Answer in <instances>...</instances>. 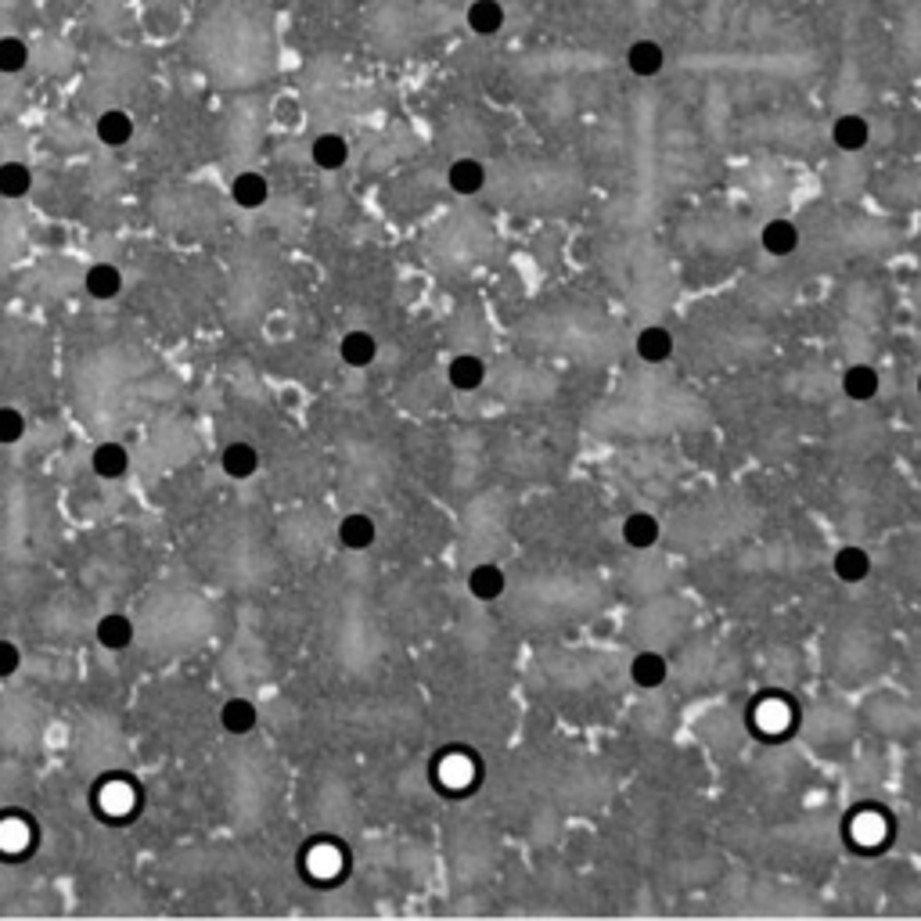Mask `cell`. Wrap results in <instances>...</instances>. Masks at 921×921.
Segmentation results:
<instances>
[{
  "mask_svg": "<svg viewBox=\"0 0 921 921\" xmlns=\"http://www.w3.org/2000/svg\"><path fill=\"white\" fill-rule=\"evenodd\" d=\"M90 472L105 479V483H116V479H126L130 472V450L116 439H105L98 447L90 450Z\"/></svg>",
  "mask_w": 921,
  "mask_h": 921,
  "instance_id": "1",
  "label": "cell"
},
{
  "mask_svg": "<svg viewBox=\"0 0 921 921\" xmlns=\"http://www.w3.org/2000/svg\"><path fill=\"white\" fill-rule=\"evenodd\" d=\"M619 537H623V544L630 551H648V547L659 544L662 522L655 519L652 511H630L623 519V526H619Z\"/></svg>",
  "mask_w": 921,
  "mask_h": 921,
  "instance_id": "2",
  "label": "cell"
},
{
  "mask_svg": "<svg viewBox=\"0 0 921 921\" xmlns=\"http://www.w3.org/2000/svg\"><path fill=\"white\" fill-rule=\"evenodd\" d=\"M760 245L767 256H774V260H785V256H792V252L799 249V227L792 224V220H785V216H774V220H767L760 231Z\"/></svg>",
  "mask_w": 921,
  "mask_h": 921,
  "instance_id": "3",
  "label": "cell"
},
{
  "mask_svg": "<svg viewBox=\"0 0 921 921\" xmlns=\"http://www.w3.org/2000/svg\"><path fill=\"white\" fill-rule=\"evenodd\" d=\"M868 141H871V126H868V119L857 116V112H846V116H839L832 123V144L839 152L857 155L868 148Z\"/></svg>",
  "mask_w": 921,
  "mask_h": 921,
  "instance_id": "4",
  "label": "cell"
},
{
  "mask_svg": "<svg viewBox=\"0 0 921 921\" xmlns=\"http://www.w3.org/2000/svg\"><path fill=\"white\" fill-rule=\"evenodd\" d=\"M447 382L457 393H475L486 385V360L475 353H457L447 364Z\"/></svg>",
  "mask_w": 921,
  "mask_h": 921,
  "instance_id": "5",
  "label": "cell"
},
{
  "mask_svg": "<svg viewBox=\"0 0 921 921\" xmlns=\"http://www.w3.org/2000/svg\"><path fill=\"white\" fill-rule=\"evenodd\" d=\"M94 641L105 648V652H126L134 644V623L123 612H105V616L94 623Z\"/></svg>",
  "mask_w": 921,
  "mask_h": 921,
  "instance_id": "6",
  "label": "cell"
},
{
  "mask_svg": "<svg viewBox=\"0 0 921 921\" xmlns=\"http://www.w3.org/2000/svg\"><path fill=\"white\" fill-rule=\"evenodd\" d=\"M256 724H260V709H256V702H252V698L234 695V698H227L224 706H220V727H224L227 734H234V738L252 734V731H256Z\"/></svg>",
  "mask_w": 921,
  "mask_h": 921,
  "instance_id": "7",
  "label": "cell"
},
{
  "mask_svg": "<svg viewBox=\"0 0 921 921\" xmlns=\"http://www.w3.org/2000/svg\"><path fill=\"white\" fill-rule=\"evenodd\" d=\"M83 288H87L90 299L98 303H112V299L123 292V274H119L116 263H90L87 274H83Z\"/></svg>",
  "mask_w": 921,
  "mask_h": 921,
  "instance_id": "8",
  "label": "cell"
},
{
  "mask_svg": "<svg viewBox=\"0 0 921 921\" xmlns=\"http://www.w3.org/2000/svg\"><path fill=\"white\" fill-rule=\"evenodd\" d=\"M220 468H224L227 479L245 483V479H252V475L260 472V450L252 447V443H245V439L227 443L224 454H220Z\"/></svg>",
  "mask_w": 921,
  "mask_h": 921,
  "instance_id": "9",
  "label": "cell"
},
{
  "mask_svg": "<svg viewBox=\"0 0 921 921\" xmlns=\"http://www.w3.org/2000/svg\"><path fill=\"white\" fill-rule=\"evenodd\" d=\"M637 357L644 360V364H666V360L673 357V349H677V342H673L670 328H662V324H648V328L637 331Z\"/></svg>",
  "mask_w": 921,
  "mask_h": 921,
  "instance_id": "10",
  "label": "cell"
},
{
  "mask_svg": "<svg viewBox=\"0 0 921 921\" xmlns=\"http://www.w3.org/2000/svg\"><path fill=\"white\" fill-rule=\"evenodd\" d=\"M832 573L839 576L842 583L857 587V583H864L871 576V555L864 551V547H857V544L839 547V551H835V558H832Z\"/></svg>",
  "mask_w": 921,
  "mask_h": 921,
  "instance_id": "11",
  "label": "cell"
},
{
  "mask_svg": "<svg viewBox=\"0 0 921 921\" xmlns=\"http://www.w3.org/2000/svg\"><path fill=\"white\" fill-rule=\"evenodd\" d=\"M666 677H670V662H666V655L637 652L634 659H630V680H634L637 688L655 691V688L666 684Z\"/></svg>",
  "mask_w": 921,
  "mask_h": 921,
  "instance_id": "12",
  "label": "cell"
},
{
  "mask_svg": "<svg viewBox=\"0 0 921 921\" xmlns=\"http://www.w3.org/2000/svg\"><path fill=\"white\" fill-rule=\"evenodd\" d=\"M882 389V378L871 364H850L842 371V393L853 403H871Z\"/></svg>",
  "mask_w": 921,
  "mask_h": 921,
  "instance_id": "13",
  "label": "cell"
},
{
  "mask_svg": "<svg viewBox=\"0 0 921 921\" xmlns=\"http://www.w3.org/2000/svg\"><path fill=\"white\" fill-rule=\"evenodd\" d=\"M375 540H378V526L364 511H349L346 519L339 522V544L346 551H367Z\"/></svg>",
  "mask_w": 921,
  "mask_h": 921,
  "instance_id": "14",
  "label": "cell"
},
{
  "mask_svg": "<svg viewBox=\"0 0 921 921\" xmlns=\"http://www.w3.org/2000/svg\"><path fill=\"white\" fill-rule=\"evenodd\" d=\"M447 184L454 195H479L486 188V166L479 159H454L447 166Z\"/></svg>",
  "mask_w": 921,
  "mask_h": 921,
  "instance_id": "15",
  "label": "cell"
},
{
  "mask_svg": "<svg viewBox=\"0 0 921 921\" xmlns=\"http://www.w3.org/2000/svg\"><path fill=\"white\" fill-rule=\"evenodd\" d=\"M339 357L346 367H371L378 360V339L371 335V331H346L339 342Z\"/></svg>",
  "mask_w": 921,
  "mask_h": 921,
  "instance_id": "16",
  "label": "cell"
},
{
  "mask_svg": "<svg viewBox=\"0 0 921 921\" xmlns=\"http://www.w3.org/2000/svg\"><path fill=\"white\" fill-rule=\"evenodd\" d=\"M504 591H508V576H504L501 565L479 562V565L472 569V573H468V594H472V598H479V601H497Z\"/></svg>",
  "mask_w": 921,
  "mask_h": 921,
  "instance_id": "17",
  "label": "cell"
},
{
  "mask_svg": "<svg viewBox=\"0 0 921 921\" xmlns=\"http://www.w3.org/2000/svg\"><path fill=\"white\" fill-rule=\"evenodd\" d=\"M662 65H666V51L655 40H634L630 51H626V69L634 72V76H641V80L659 76Z\"/></svg>",
  "mask_w": 921,
  "mask_h": 921,
  "instance_id": "18",
  "label": "cell"
},
{
  "mask_svg": "<svg viewBox=\"0 0 921 921\" xmlns=\"http://www.w3.org/2000/svg\"><path fill=\"white\" fill-rule=\"evenodd\" d=\"M94 134H98V141L105 148H123L134 137V119L126 116L123 108H105L98 116V123H94Z\"/></svg>",
  "mask_w": 921,
  "mask_h": 921,
  "instance_id": "19",
  "label": "cell"
},
{
  "mask_svg": "<svg viewBox=\"0 0 921 921\" xmlns=\"http://www.w3.org/2000/svg\"><path fill=\"white\" fill-rule=\"evenodd\" d=\"M231 198L238 209H263L270 198V184L263 173H238V177L231 180Z\"/></svg>",
  "mask_w": 921,
  "mask_h": 921,
  "instance_id": "20",
  "label": "cell"
},
{
  "mask_svg": "<svg viewBox=\"0 0 921 921\" xmlns=\"http://www.w3.org/2000/svg\"><path fill=\"white\" fill-rule=\"evenodd\" d=\"M310 159L321 166V170H328V173H335V170H342L349 162V144H346V137L342 134H321L317 141L310 144Z\"/></svg>",
  "mask_w": 921,
  "mask_h": 921,
  "instance_id": "21",
  "label": "cell"
},
{
  "mask_svg": "<svg viewBox=\"0 0 921 921\" xmlns=\"http://www.w3.org/2000/svg\"><path fill=\"white\" fill-rule=\"evenodd\" d=\"M468 29L475 36H497L504 29V8L501 0H472L468 8Z\"/></svg>",
  "mask_w": 921,
  "mask_h": 921,
  "instance_id": "22",
  "label": "cell"
},
{
  "mask_svg": "<svg viewBox=\"0 0 921 921\" xmlns=\"http://www.w3.org/2000/svg\"><path fill=\"white\" fill-rule=\"evenodd\" d=\"M29 188H33V170L26 162H0V195L26 198Z\"/></svg>",
  "mask_w": 921,
  "mask_h": 921,
  "instance_id": "23",
  "label": "cell"
},
{
  "mask_svg": "<svg viewBox=\"0 0 921 921\" xmlns=\"http://www.w3.org/2000/svg\"><path fill=\"white\" fill-rule=\"evenodd\" d=\"M29 62V51L26 44L18 40V36H0V72L4 76H15V72H22Z\"/></svg>",
  "mask_w": 921,
  "mask_h": 921,
  "instance_id": "24",
  "label": "cell"
},
{
  "mask_svg": "<svg viewBox=\"0 0 921 921\" xmlns=\"http://www.w3.org/2000/svg\"><path fill=\"white\" fill-rule=\"evenodd\" d=\"M26 436V414L18 407H0V447H15Z\"/></svg>",
  "mask_w": 921,
  "mask_h": 921,
  "instance_id": "25",
  "label": "cell"
},
{
  "mask_svg": "<svg viewBox=\"0 0 921 921\" xmlns=\"http://www.w3.org/2000/svg\"><path fill=\"white\" fill-rule=\"evenodd\" d=\"M18 670H22V648L8 637H0V680L15 677Z\"/></svg>",
  "mask_w": 921,
  "mask_h": 921,
  "instance_id": "26",
  "label": "cell"
},
{
  "mask_svg": "<svg viewBox=\"0 0 921 921\" xmlns=\"http://www.w3.org/2000/svg\"><path fill=\"white\" fill-rule=\"evenodd\" d=\"M918 396H921V375H918Z\"/></svg>",
  "mask_w": 921,
  "mask_h": 921,
  "instance_id": "27",
  "label": "cell"
}]
</instances>
